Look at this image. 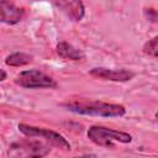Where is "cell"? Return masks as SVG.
<instances>
[{"label":"cell","mask_w":158,"mask_h":158,"mask_svg":"<svg viewBox=\"0 0 158 158\" xmlns=\"http://www.w3.org/2000/svg\"><path fill=\"white\" fill-rule=\"evenodd\" d=\"M32 60H33V57L31 54L25 52H15L6 57L5 64L10 67H23L32 63Z\"/></svg>","instance_id":"30bf717a"},{"label":"cell","mask_w":158,"mask_h":158,"mask_svg":"<svg viewBox=\"0 0 158 158\" xmlns=\"http://www.w3.org/2000/svg\"><path fill=\"white\" fill-rule=\"evenodd\" d=\"M56 52L57 54L65 59V60H73V62H79V60H83L85 58V54L81 52V49L74 47L73 44L68 43V42H59L57 46H56Z\"/></svg>","instance_id":"9c48e42d"},{"label":"cell","mask_w":158,"mask_h":158,"mask_svg":"<svg viewBox=\"0 0 158 158\" xmlns=\"http://www.w3.org/2000/svg\"><path fill=\"white\" fill-rule=\"evenodd\" d=\"M60 106L65 107L68 111L89 115V116H101V117H121L126 114V109L121 104H111L105 101H88V100H68L62 102Z\"/></svg>","instance_id":"6da1fadb"},{"label":"cell","mask_w":158,"mask_h":158,"mask_svg":"<svg viewBox=\"0 0 158 158\" xmlns=\"http://www.w3.org/2000/svg\"><path fill=\"white\" fill-rule=\"evenodd\" d=\"M6 77H7L6 72H5L4 69H1V68H0V81H4V80L6 79Z\"/></svg>","instance_id":"4fadbf2b"},{"label":"cell","mask_w":158,"mask_h":158,"mask_svg":"<svg viewBox=\"0 0 158 158\" xmlns=\"http://www.w3.org/2000/svg\"><path fill=\"white\" fill-rule=\"evenodd\" d=\"M19 131L23 133L27 137H35V138H42L44 142L49 143L51 146H54L59 149L63 151H70V143L58 132L43 128V127H37V126H31L27 123H19L17 126Z\"/></svg>","instance_id":"5b68a950"},{"label":"cell","mask_w":158,"mask_h":158,"mask_svg":"<svg viewBox=\"0 0 158 158\" xmlns=\"http://www.w3.org/2000/svg\"><path fill=\"white\" fill-rule=\"evenodd\" d=\"M158 37H153L151 40H148L144 44H143V53L147 54V56H151L153 58H157L158 56Z\"/></svg>","instance_id":"8fae6325"},{"label":"cell","mask_w":158,"mask_h":158,"mask_svg":"<svg viewBox=\"0 0 158 158\" xmlns=\"http://www.w3.org/2000/svg\"><path fill=\"white\" fill-rule=\"evenodd\" d=\"M15 84L25 89H54L57 81L48 74L38 69H27L20 72L15 79Z\"/></svg>","instance_id":"277c9868"},{"label":"cell","mask_w":158,"mask_h":158,"mask_svg":"<svg viewBox=\"0 0 158 158\" xmlns=\"http://www.w3.org/2000/svg\"><path fill=\"white\" fill-rule=\"evenodd\" d=\"M89 74L96 79L125 83L135 77V73L128 69H109V68H93Z\"/></svg>","instance_id":"8992f818"},{"label":"cell","mask_w":158,"mask_h":158,"mask_svg":"<svg viewBox=\"0 0 158 158\" xmlns=\"http://www.w3.org/2000/svg\"><path fill=\"white\" fill-rule=\"evenodd\" d=\"M143 14H144V16H146V19H147L148 21H151V22H153V23L157 22V10H156V9H153V7L144 9Z\"/></svg>","instance_id":"7c38bea8"},{"label":"cell","mask_w":158,"mask_h":158,"mask_svg":"<svg viewBox=\"0 0 158 158\" xmlns=\"http://www.w3.org/2000/svg\"><path fill=\"white\" fill-rule=\"evenodd\" d=\"M49 152L51 144L35 139V137L12 142L9 147V156L11 157H44Z\"/></svg>","instance_id":"3957f363"},{"label":"cell","mask_w":158,"mask_h":158,"mask_svg":"<svg viewBox=\"0 0 158 158\" xmlns=\"http://www.w3.org/2000/svg\"><path fill=\"white\" fill-rule=\"evenodd\" d=\"M54 6L73 21H80L85 15V7L81 0H52Z\"/></svg>","instance_id":"52a82bcc"},{"label":"cell","mask_w":158,"mask_h":158,"mask_svg":"<svg viewBox=\"0 0 158 158\" xmlns=\"http://www.w3.org/2000/svg\"><path fill=\"white\" fill-rule=\"evenodd\" d=\"M25 10L16 6L10 0H0V22L6 25H16L22 21Z\"/></svg>","instance_id":"ba28073f"},{"label":"cell","mask_w":158,"mask_h":158,"mask_svg":"<svg viewBox=\"0 0 158 158\" xmlns=\"http://www.w3.org/2000/svg\"><path fill=\"white\" fill-rule=\"evenodd\" d=\"M88 138L95 143L96 146L105 148H114V142L118 143H130L132 141V136L123 131L112 130L105 126H91L86 132Z\"/></svg>","instance_id":"7a4b0ae2"},{"label":"cell","mask_w":158,"mask_h":158,"mask_svg":"<svg viewBox=\"0 0 158 158\" xmlns=\"http://www.w3.org/2000/svg\"><path fill=\"white\" fill-rule=\"evenodd\" d=\"M0 98H1V94H0Z\"/></svg>","instance_id":"5bb4252c"}]
</instances>
